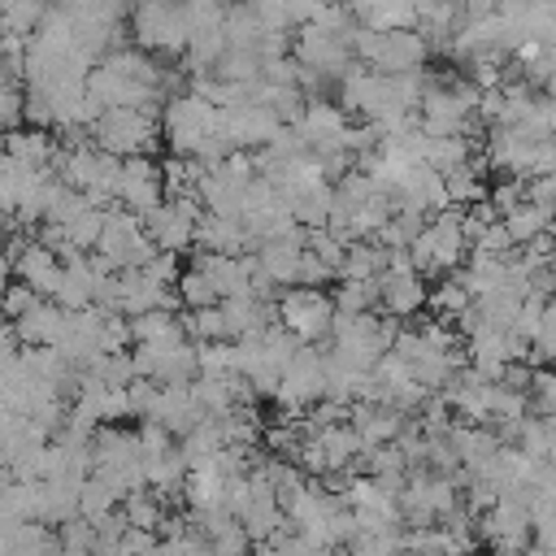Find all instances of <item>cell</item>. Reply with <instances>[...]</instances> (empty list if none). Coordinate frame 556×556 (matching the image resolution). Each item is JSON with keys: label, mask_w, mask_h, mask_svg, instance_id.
Returning a JSON list of instances; mask_svg holds the SVG:
<instances>
[{"label": "cell", "mask_w": 556, "mask_h": 556, "mask_svg": "<svg viewBox=\"0 0 556 556\" xmlns=\"http://www.w3.org/2000/svg\"><path fill=\"white\" fill-rule=\"evenodd\" d=\"M352 43V56L378 74H413V70H426L430 61V43L417 26L408 30H369V26H352L348 35Z\"/></svg>", "instance_id": "6da1fadb"}, {"label": "cell", "mask_w": 556, "mask_h": 556, "mask_svg": "<svg viewBox=\"0 0 556 556\" xmlns=\"http://www.w3.org/2000/svg\"><path fill=\"white\" fill-rule=\"evenodd\" d=\"M126 30H130V43L152 56H182L191 39V17H187V4L178 0H135Z\"/></svg>", "instance_id": "7a4b0ae2"}, {"label": "cell", "mask_w": 556, "mask_h": 556, "mask_svg": "<svg viewBox=\"0 0 556 556\" xmlns=\"http://www.w3.org/2000/svg\"><path fill=\"white\" fill-rule=\"evenodd\" d=\"M87 130L96 148L113 156H152L161 143V113L156 109H100Z\"/></svg>", "instance_id": "3957f363"}, {"label": "cell", "mask_w": 556, "mask_h": 556, "mask_svg": "<svg viewBox=\"0 0 556 556\" xmlns=\"http://www.w3.org/2000/svg\"><path fill=\"white\" fill-rule=\"evenodd\" d=\"M213 135H217V109L204 96H195V91L165 96V104H161V139H165L169 156H195Z\"/></svg>", "instance_id": "277c9868"}, {"label": "cell", "mask_w": 556, "mask_h": 556, "mask_svg": "<svg viewBox=\"0 0 556 556\" xmlns=\"http://www.w3.org/2000/svg\"><path fill=\"white\" fill-rule=\"evenodd\" d=\"M278 326L291 330L300 343H321L330 339V326H334V300L321 291V287H287L278 295Z\"/></svg>", "instance_id": "5b68a950"}, {"label": "cell", "mask_w": 556, "mask_h": 556, "mask_svg": "<svg viewBox=\"0 0 556 556\" xmlns=\"http://www.w3.org/2000/svg\"><path fill=\"white\" fill-rule=\"evenodd\" d=\"M117 165H122V156H113L96 143H74L70 152H61V182L83 191L91 204H109L113 182H117Z\"/></svg>", "instance_id": "8992f818"}, {"label": "cell", "mask_w": 556, "mask_h": 556, "mask_svg": "<svg viewBox=\"0 0 556 556\" xmlns=\"http://www.w3.org/2000/svg\"><path fill=\"white\" fill-rule=\"evenodd\" d=\"M204 217L200 195H165L148 217L143 230L161 252H187L195 243V222Z\"/></svg>", "instance_id": "52a82bcc"}, {"label": "cell", "mask_w": 556, "mask_h": 556, "mask_svg": "<svg viewBox=\"0 0 556 556\" xmlns=\"http://www.w3.org/2000/svg\"><path fill=\"white\" fill-rule=\"evenodd\" d=\"M291 56H295L300 65L317 70L321 78H343V74L352 70V61H356L348 35H334V30L317 26V22L291 30Z\"/></svg>", "instance_id": "ba28073f"}, {"label": "cell", "mask_w": 556, "mask_h": 556, "mask_svg": "<svg viewBox=\"0 0 556 556\" xmlns=\"http://www.w3.org/2000/svg\"><path fill=\"white\" fill-rule=\"evenodd\" d=\"M295 130H300V139H304V148H308V156H313V161H326V156L348 152L352 117H348L339 104H330V100L313 96V100L304 104V113H300Z\"/></svg>", "instance_id": "9c48e42d"}, {"label": "cell", "mask_w": 556, "mask_h": 556, "mask_svg": "<svg viewBox=\"0 0 556 556\" xmlns=\"http://www.w3.org/2000/svg\"><path fill=\"white\" fill-rule=\"evenodd\" d=\"M113 200L139 217H148L161 200H165V182H161V165L152 156H122L117 165V182H113Z\"/></svg>", "instance_id": "30bf717a"}, {"label": "cell", "mask_w": 556, "mask_h": 556, "mask_svg": "<svg viewBox=\"0 0 556 556\" xmlns=\"http://www.w3.org/2000/svg\"><path fill=\"white\" fill-rule=\"evenodd\" d=\"M217 126H222V135H226L239 152H248V148H265V143L278 135L282 117H278L274 109L248 100V104H235V109H217Z\"/></svg>", "instance_id": "8fae6325"}, {"label": "cell", "mask_w": 556, "mask_h": 556, "mask_svg": "<svg viewBox=\"0 0 556 556\" xmlns=\"http://www.w3.org/2000/svg\"><path fill=\"white\" fill-rule=\"evenodd\" d=\"M61 274H65L61 252H52L48 243H26V248H22V256H17V278H22L35 295H56Z\"/></svg>", "instance_id": "7c38bea8"}, {"label": "cell", "mask_w": 556, "mask_h": 556, "mask_svg": "<svg viewBox=\"0 0 556 556\" xmlns=\"http://www.w3.org/2000/svg\"><path fill=\"white\" fill-rule=\"evenodd\" d=\"M4 152L13 156V161H22V165H30V169H48V161L56 156V143H52V135L48 130H9L4 135Z\"/></svg>", "instance_id": "4fadbf2b"}, {"label": "cell", "mask_w": 556, "mask_h": 556, "mask_svg": "<svg viewBox=\"0 0 556 556\" xmlns=\"http://www.w3.org/2000/svg\"><path fill=\"white\" fill-rule=\"evenodd\" d=\"M48 9H52V0H0V30L30 39Z\"/></svg>", "instance_id": "5bb4252c"}, {"label": "cell", "mask_w": 556, "mask_h": 556, "mask_svg": "<svg viewBox=\"0 0 556 556\" xmlns=\"http://www.w3.org/2000/svg\"><path fill=\"white\" fill-rule=\"evenodd\" d=\"M552 217H556V213H547V208H539V204H530V200H521L517 208H508V213H504V226H508V235H513V243L521 248V243H530L534 235H543V230H552Z\"/></svg>", "instance_id": "9a60e30c"}, {"label": "cell", "mask_w": 556, "mask_h": 556, "mask_svg": "<svg viewBox=\"0 0 556 556\" xmlns=\"http://www.w3.org/2000/svg\"><path fill=\"white\" fill-rule=\"evenodd\" d=\"M174 295H178V304H182V308H208V304H217V300H222V295H217V287H213V278H208L200 265H191V269H182V274H178Z\"/></svg>", "instance_id": "2e32d148"}, {"label": "cell", "mask_w": 556, "mask_h": 556, "mask_svg": "<svg viewBox=\"0 0 556 556\" xmlns=\"http://www.w3.org/2000/svg\"><path fill=\"white\" fill-rule=\"evenodd\" d=\"M334 313H369L378 304V278L361 282V278H339V291L330 295Z\"/></svg>", "instance_id": "e0dca14e"}, {"label": "cell", "mask_w": 556, "mask_h": 556, "mask_svg": "<svg viewBox=\"0 0 556 556\" xmlns=\"http://www.w3.org/2000/svg\"><path fill=\"white\" fill-rule=\"evenodd\" d=\"M26 122V91L13 83H0V135L17 130Z\"/></svg>", "instance_id": "ac0fdd59"}, {"label": "cell", "mask_w": 556, "mask_h": 556, "mask_svg": "<svg viewBox=\"0 0 556 556\" xmlns=\"http://www.w3.org/2000/svg\"><path fill=\"white\" fill-rule=\"evenodd\" d=\"M469 248H478V252H495V256H508V252H517V243H513V235H508L504 217H495L491 226H482V230L473 235V243H469Z\"/></svg>", "instance_id": "d6986e66"}, {"label": "cell", "mask_w": 556, "mask_h": 556, "mask_svg": "<svg viewBox=\"0 0 556 556\" xmlns=\"http://www.w3.org/2000/svg\"><path fill=\"white\" fill-rule=\"evenodd\" d=\"M282 4H287V26H291V30L317 22V13L326 9V0H282Z\"/></svg>", "instance_id": "ffe728a7"}, {"label": "cell", "mask_w": 556, "mask_h": 556, "mask_svg": "<svg viewBox=\"0 0 556 556\" xmlns=\"http://www.w3.org/2000/svg\"><path fill=\"white\" fill-rule=\"evenodd\" d=\"M4 287H9V261L0 256V295H4Z\"/></svg>", "instance_id": "44dd1931"}, {"label": "cell", "mask_w": 556, "mask_h": 556, "mask_svg": "<svg viewBox=\"0 0 556 556\" xmlns=\"http://www.w3.org/2000/svg\"><path fill=\"white\" fill-rule=\"evenodd\" d=\"M547 300H556V265H552V274H547Z\"/></svg>", "instance_id": "7402d4cb"}, {"label": "cell", "mask_w": 556, "mask_h": 556, "mask_svg": "<svg viewBox=\"0 0 556 556\" xmlns=\"http://www.w3.org/2000/svg\"><path fill=\"white\" fill-rule=\"evenodd\" d=\"M543 91H547V96H556V70L547 74V83H543Z\"/></svg>", "instance_id": "603a6c76"}, {"label": "cell", "mask_w": 556, "mask_h": 556, "mask_svg": "<svg viewBox=\"0 0 556 556\" xmlns=\"http://www.w3.org/2000/svg\"><path fill=\"white\" fill-rule=\"evenodd\" d=\"M78 0H52V9H74Z\"/></svg>", "instance_id": "cb8c5ba5"}, {"label": "cell", "mask_w": 556, "mask_h": 556, "mask_svg": "<svg viewBox=\"0 0 556 556\" xmlns=\"http://www.w3.org/2000/svg\"><path fill=\"white\" fill-rule=\"evenodd\" d=\"M178 4H226V0H178Z\"/></svg>", "instance_id": "d4e9b609"}, {"label": "cell", "mask_w": 556, "mask_h": 556, "mask_svg": "<svg viewBox=\"0 0 556 556\" xmlns=\"http://www.w3.org/2000/svg\"><path fill=\"white\" fill-rule=\"evenodd\" d=\"M456 4H465V0H456Z\"/></svg>", "instance_id": "484cf974"}]
</instances>
